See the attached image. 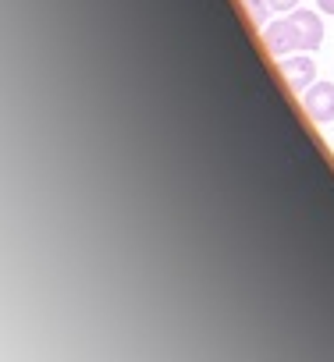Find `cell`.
<instances>
[{"label":"cell","mask_w":334,"mask_h":362,"mask_svg":"<svg viewBox=\"0 0 334 362\" xmlns=\"http://www.w3.org/2000/svg\"><path fill=\"white\" fill-rule=\"evenodd\" d=\"M320 43H323V22H320V15H313L306 8H295L281 22L263 25V47L277 61L292 57V54H306V50L313 54V50H320Z\"/></svg>","instance_id":"obj_1"},{"label":"cell","mask_w":334,"mask_h":362,"mask_svg":"<svg viewBox=\"0 0 334 362\" xmlns=\"http://www.w3.org/2000/svg\"><path fill=\"white\" fill-rule=\"evenodd\" d=\"M277 68H281V78H284V86H288L292 93H306V89L316 82V64H313V57H309V54L281 57V61H277Z\"/></svg>","instance_id":"obj_2"},{"label":"cell","mask_w":334,"mask_h":362,"mask_svg":"<svg viewBox=\"0 0 334 362\" xmlns=\"http://www.w3.org/2000/svg\"><path fill=\"white\" fill-rule=\"evenodd\" d=\"M302 107H306V114H309L316 124L334 121V82H313V86L302 93Z\"/></svg>","instance_id":"obj_3"},{"label":"cell","mask_w":334,"mask_h":362,"mask_svg":"<svg viewBox=\"0 0 334 362\" xmlns=\"http://www.w3.org/2000/svg\"><path fill=\"white\" fill-rule=\"evenodd\" d=\"M246 11H249V18H253L256 25H263V22H267L270 4H267V0H246Z\"/></svg>","instance_id":"obj_4"},{"label":"cell","mask_w":334,"mask_h":362,"mask_svg":"<svg viewBox=\"0 0 334 362\" xmlns=\"http://www.w3.org/2000/svg\"><path fill=\"white\" fill-rule=\"evenodd\" d=\"M267 4H270V11L288 15V11H295V8H299V0H267Z\"/></svg>","instance_id":"obj_5"},{"label":"cell","mask_w":334,"mask_h":362,"mask_svg":"<svg viewBox=\"0 0 334 362\" xmlns=\"http://www.w3.org/2000/svg\"><path fill=\"white\" fill-rule=\"evenodd\" d=\"M316 4H320L323 15H334V0H316Z\"/></svg>","instance_id":"obj_6"}]
</instances>
